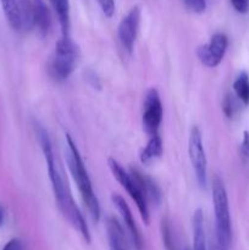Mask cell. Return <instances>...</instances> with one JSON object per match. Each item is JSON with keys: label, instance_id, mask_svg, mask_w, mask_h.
I'll return each instance as SVG.
<instances>
[{"label": "cell", "instance_id": "1", "mask_svg": "<svg viewBox=\"0 0 249 250\" xmlns=\"http://www.w3.org/2000/svg\"><path fill=\"white\" fill-rule=\"evenodd\" d=\"M36 133L37 137H38L39 144H41L42 151H43L44 159H45L46 166H48L49 178H50L51 188H53L54 197H55L58 208L60 209L63 217L72 225L73 229L80 232L83 239L87 243H90V233L88 225L85 222L84 217H83L82 212H81L80 208L76 205L72 193H71L70 186H68L67 180L63 176L62 167L60 166L58 159L55 158L49 133L39 124H36Z\"/></svg>", "mask_w": 249, "mask_h": 250}, {"label": "cell", "instance_id": "2", "mask_svg": "<svg viewBox=\"0 0 249 250\" xmlns=\"http://www.w3.org/2000/svg\"><path fill=\"white\" fill-rule=\"evenodd\" d=\"M66 161H67L68 170L77 185L83 203L89 211L90 217L94 222L100 220V204L93 189L92 181H90L88 171L82 160L77 146L71 138L70 134H66Z\"/></svg>", "mask_w": 249, "mask_h": 250}, {"label": "cell", "instance_id": "3", "mask_svg": "<svg viewBox=\"0 0 249 250\" xmlns=\"http://www.w3.org/2000/svg\"><path fill=\"white\" fill-rule=\"evenodd\" d=\"M212 203L215 211V241L228 250L232 242V224L231 214H229L228 197L224 181L217 175L214 176L211 182Z\"/></svg>", "mask_w": 249, "mask_h": 250}, {"label": "cell", "instance_id": "4", "mask_svg": "<svg viewBox=\"0 0 249 250\" xmlns=\"http://www.w3.org/2000/svg\"><path fill=\"white\" fill-rule=\"evenodd\" d=\"M78 49L70 37H61L55 44V53L50 62V73L54 80L65 81L72 75L77 63Z\"/></svg>", "mask_w": 249, "mask_h": 250}, {"label": "cell", "instance_id": "5", "mask_svg": "<svg viewBox=\"0 0 249 250\" xmlns=\"http://www.w3.org/2000/svg\"><path fill=\"white\" fill-rule=\"evenodd\" d=\"M107 165H109L114 177L119 181L120 185L127 190V193H128L129 197L132 198V200L136 203L137 209H138L144 224L148 225L149 221H150L149 204L148 202H146L145 198H144V195L142 194L141 189H139V187L137 186L136 181L133 180L131 173L127 172V171L122 167L121 164H120L117 160H115L114 158H109V160H107Z\"/></svg>", "mask_w": 249, "mask_h": 250}, {"label": "cell", "instance_id": "6", "mask_svg": "<svg viewBox=\"0 0 249 250\" xmlns=\"http://www.w3.org/2000/svg\"><path fill=\"white\" fill-rule=\"evenodd\" d=\"M188 153H189L190 163L194 168L198 185L199 187L205 188L208 183V161L202 133L198 127H193L190 129L189 139H188Z\"/></svg>", "mask_w": 249, "mask_h": 250}, {"label": "cell", "instance_id": "7", "mask_svg": "<svg viewBox=\"0 0 249 250\" xmlns=\"http://www.w3.org/2000/svg\"><path fill=\"white\" fill-rule=\"evenodd\" d=\"M163 103L159 92L154 88L149 89L145 94L143 104V127L150 137L159 134L161 121H163Z\"/></svg>", "mask_w": 249, "mask_h": 250}, {"label": "cell", "instance_id": "8", "mask_svg": "<svg viewBox=\"0 0 249 250\" xmlns=\"http://www.w3.org/2000/svg\"><path fill=\"white\" fill-rule=\"evenodd\" d=\"M228 46V39L226 34L216 33L211 37L210 42L197 49L198 59L203 65L208 67H216L221 63Z\"/></svg>", "mask_w": 249, "mask_h": 250}, {"label": "cell", "instance_id": "9", "mask_svg": "<svg viewBox=\"0 0 249 250\" xmlns=\"http://www.w3.org/2000/svg\"><path fill=\"white\" fill-rule=\"evenodd\" d=\"M139 22H141V9L138 6L132 7L128 14L121 20L119 24V41L124 50L128 55H132L136 43L137 34L139 29Z\"/></svg>", "mask_w": 249, "mask_h": 250}, {"label": "cell", "instance_id": "10", "mask_svg": "<svg viewBox=\"0 0 249 250\" xmlns=\"http://www.w3.org/2000/svg\"><path fill=\"white\" fill-rule=\"evenodd\" d=\"M111 200L112 204H114L115 207H116V209L119 210L120 215H121L122 220H124V224L126 225L127 231H128L129 236H131L134 248H136V250H143V238H142L141 231H139L138 226H137L136 221H134L133 215H132L128 204L124 202V199L121 195L115 194V193L111 195Z\"/></svg>", "mask_w": 249, "mask_h": 250}, {"label": "cell", "instance_id": "11", "mask_svg": "<svg viewBox=\"0 0 249 250\" xmlns=\"http://www.w3.org/2000/svg\"><path fill=\"white\" fill-rule=\"evenodd\" d=\"M129 173L132 175L133 180L136 181L137 186L141 189L142 194L144 195V198L146 199V202L153 203V204L159 205L161 202V190L159 188V186L156 185L155 181L151 177H149L145 173L141 172L138 168L131 167Z\"/></svg>", "mask_w": 249, "mask_h": 250}, {"label": "cell", "instance_id": "12", "mask_svg": "<svg viewBox=\"0 0 249 250\" xmlns=\"http://www.w3.org/2000/svg\"><path fill=\"white\" fill-rule=\"evenodd\" d=\"M33 1V19L34 27L41 37L48 36L51 28V15L49 7L44 0H32Z\"/></svg>", "mask_w": 249, "mask_h": 250}, {"label": "cell", "instance_id": "13", "mask_svg": "<svg viewBox=\"0 0 249 250\" xmlns=\"http://www.w3.org/2000/svg\"><path fill=\"white\" fill-rule=\"evenodd\" d=\"M106 232L109 239L110 249L111 250H126L124 244V234L121 225L115 217H107Z\"/></svg>", "mask_w": 249, "mask_h": 250}, {"label": "cell", "instance_id": "14", "mask_svg": "<svg viewBox=\"0 0 249 250\" xmlns=\"http://www.w3.org/2000/svg\"><path fill=\"white\" fill-rule=\"evenodd\" d=\"M193 242L194 250H208L207 236H205L204 214L203 210L197 209L193 214Z\"/></svg>", "mask_w": 249, "mask_h": 250}, {"label": "cell", "instance_id": "15", "mask_svg": "<svg viewBox=\"0 0 249 250\" xmlns=\"http://www.w3.org/2000/svg\"><path fill=\"white\" fill-rule=\"evenodd\" d=\"M60 23L62 37H70V0H50Z\"/></svg>", "mask_w": 249, "mask_h": 250}, {"label": "cell", "instance_id": "16", "mask_svg": "<svg viewBox=\"0 0 249 250\" xmlns=\"http://www.w3.org/2000/svg\"><path fill=\"white\" fill-rule=\"evenodd\" d=\"M161 154H163V141H161L159 134H155V136L150 137L146 146L141 151L139 160L142 164H149L155 159L160 158Z\"/></svg>", "mask_w": 249, "mask_h": 250}, {"label": "cell", "instance_id": "17", "mask_svg": "<svg viewBox=\"0 0 249 250\" xmlns=\"http://www.w3.org/2000/svg\"><path fill=\"white\" fill-rule=\"evenodd\" d=\"M19 6L20 20H21V28L24 31H31L34 28L33 19V1L32 0H17Z\"/></svg>", "mask_w": 249, "mask_h": 250}, {"label": "cell", "instance_id": "18", "mask_svg": "<svg viewBox=\"0 0 249 250\" xmlns=\"http://www.w3.org/2000/svg\"><path fill=\"white\" fill-rule=\"evenodd\" d=\"M234 95L243 105H249V75L247 72H241L233 82Z\"/></svg>", "mask_w": 249, "mask_h": 250}, {"label": "cell", "instance_id": "19", "mask_svg": "<svg viewBox=\"0 0 249 250\" xmlns=\"http://www.w3.org/2000/svg\"><path fill=\"white\" fill-rule=\"evenodd\" d=\"M161 232H163V241L167 250H177L175 234H173L171 222L167 219H164L161 222Z\"/></svg>", "mask_w": 249, "mask_h": 250}, {"label": "cell", "instance_id": "20", "mask_svg": "<svg viewBox=\"0 0 249 250\" xmlns=\"http://www.w3.org/2000/svg\"><path fill=\"white\" fill-rule=\"evenodd\" d=\"M222 109H224L225 115H226L227 117H233L234 115L238 112V102H237L236 98H233L232 95H226L224 103H222Z\"/></svg>", "mask_w": 249, "mask_h": 250}, {"label": "cell", "instance_id": "21", "mask_svg": "<svg viewBox=\"0 0 249 250\" xmlns=\"http://www.w3.org/2000/svg\"><path fill=\"white\" fill-rule=\"evenodd\" d=\"M188 10L194 14H203L207 9V0H183Z\"/></svg>", "mask_w": 249, "mask_h": 250}, {"label": "cell", "instance_id": "22", "mask_svg": "<svg viewBox=\"0 0 249 250\" xmlns=\"http://www.w3.org/2000/svg\"><path fill=\"white\" fill-rule=\"evenodd\" d=\"M102 9L103 14L107 17H111L115 12V0H97Z\"/></svg>", "mask_w": 249, "mask_h": 250}, {"label": "cell", "instance_id": "23", "mask_svg": "<svg viewBox=\"0 0 249 250\" xmlns=\"http://www.w3.org/2000/svg\"><path fill=\"white\" fill-rule=\"evenodd\" d=\"M229 1L233 9L239 14H246L249 10V0H229Z\"/></svg>", "mask_w": 249, "mask_h": 250}, {"label": "cell", "instance_id": "24", "mask_svg": "<svg viewBox=\"0 0 249 250\" xmlns=\"http://www.w3.org/2000/svg\"><path fill=\"white\" fill-rule=\"evenodd\" d=\"M2 250H26V247H24V243L21 239L14 238L5 244Z\"/></svg>", "mask_w": 249, "mask_h": 250}, {"label": "cell", "instance_id": "25", "mask_svg": "<svg viewBox=\"0 0 249 250\" xmlns=\"http://www.w3.org/2000/svg\"><path fill=\"white\" fill-rule=\"evenodd\" d=\"M241 154L244 159H249V132L244 131L243 141L241 144Z\"/></svg>", "mask_w": 249, "mask_h": 250}, {"label": "cell", "instance_id": "26", "mask_svg": "<svg viewBox=\"0 0 249 250\" xmlns=\"http://www.w3.org/2000/svg\"><path fill=\"white\" fill-rule=\"evenodd\" d=\"M4 220H5V210H4V208L0 205V226H2V224H4Z\"/></svg>", "mask_w": 249, "mask_h": 250}, {"label": "cell", "instance_id": "27", "mask_svg": "<svg viewBox=\"0 0 249 250\" xmlns=\"http://www.w3.org/2000/svg\"><path fill=\"white\" fill-rule=\"evenodd\" d=\"M211 250H227V249H225V248H222L221 246H220L219 243H217L216 241H215V243L212 244L211 246Z\"/></svg>", "mask_w": 249, "mask_h": 250}]
</instances>
